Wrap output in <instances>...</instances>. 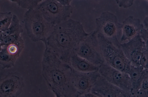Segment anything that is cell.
I'll return each mask as SVG.
<instances>
[{"label": "cell", "mask_w": 148, "mask_h": 97, "mask_svg": "<svg viewBox=\"0 0 148 97\" xmlns=\"http://www.w3.org/2000/svg\"><path fill=\"white\" fill-rule=\"evenodd\" d=\"M97 36L105 62L116 69L128 73L131 64L120 45H116L100 34L97 33Z\"/></svg>", "instance_id": "277c9868"}, {"label": "cell", "mask_w": 148, "mask_h": 97, "mask_svg": "<svg viewBox=\"0 0 148 97\" xmlns=\"http://www.w3.org/2000/svg\"><path fill=\"white\" fill-rule=\"evenodd\" d=\"M120 46L132 65H140V59L145 47L144 42L140 35L127 43H121Z\"/></svg>", "instance_id": "4fadbf2b"}, {"label": "cell", "mask_w": 148, "mask_h": 97, "mask_svg": "<svg viewBox=\"0 0 148 97\" xmlns=\"http://www.w3.org/2000/svg\"><path fill=\"white\" fill-rule=\"evenodd\" d=\"M95 30L116 45L121 43L117 37V33L121 29L122 24L120 23L116 16L109 12H102L95 20Z\"/></svg>", "instance_id": "52a82bcc"}, {"label": "cell", "mask_w": 148, "mask_h": 97, "mask_svg": "<svg viewBox=\"0 0 148 97\" xmlns=\"http://www.w3.org/2000/svg\"><path fill=\"white\" fill-rule=\"evenodd\" d=\"M140 65L144 69H148V51L145 49L141 56L140 61Z\"/></svg>", "instance_id": "7402d4cb"}, {"label": "cell", "mask_w": 148, "mask_h": 97, "mask_svg": "<svg viewBox=\"0 0 148 97\" xmlns=\"http://www.w3.org/2000/svg\"><path fill=\"white\" fill-rule=\"evenodd\" d=\"M134 0H115L118 6L121 8L126 9L131 7Z\"/></svg>", "instance_id": "603a6c76"}, {"label": "cell", "mask_w": 148, "mask_h": 97, "mask_svg": "<svg viewBox=\"0 0 148 97\" xmlns=\"http://www.w3.org/2000/svg\"><path fill=\"white\" fill-rule=\"evenodd\" d=\"M131 97H148V91L139 88L131 93Z\"/></svg>", "instance_id": "cb8c5ba5"}, {"label": "cell", "mask_w": 148, "mask_h": 97, "mask_svg": "<svg viewBox=\"0 0 148 97\" xmlns=\"http://www.w3.org/2000/svg\"><path fill=\"white\" fill-rule=\"evenodd\" d=\"M96 97H131L130 93L110 82L100 75L91 91Z\"/></svg>", "instance_id": "7c38bea8"}, {"label": "cell", "mask_w": 148, "mask_h": 97, "mask_svg": "<svg viewBox=\"0 0 148 97\" xmlns=\"http://www.w3.org/2000/svg\"><path fill=\"white\" fill-rule=\"evenodd\" d=\"M89 33L79 21L69 19L54 25L49 35L42 42L45 47L68 63L79 44Z\"/></svg>", "instance_id": "7a4b0ae2"}, {"label": "cell", "mask_w": 148, "mask_h": 97, "mask_svg": "<svg viewBox=\"0 0 148 97\" xmlns=\"http://www.w3.org/2000/svg\"><path fill=\"white\" fill-rule=\"evenodd\" d=\"M23 79L19 73H8L0 80V97H17L24 87Z\"/></svg>", "instance_id": "ba28073f"}, {"label": "cell", "mask_w": 148, "mask_h": 97, "mask_svg": "<svg viewBox=\"0 0 148 97\" xmlns=\"http://www.w3.org/2000/svg\"><path fill=\"white\" fill-rule=\"evenodd\" d=\"M74 53L98 67L105 62L95 30L89 33L80 43Z\"/></svg>", "instance_id": "5b68a950"}, {"label": "cell", "mask_w": 148, "mask_h": 97, "mask_svg": "<svg viewBox=\"0 0 148 97\" xmlns=\"http://www.w3.org/2000/svg\"><path fill=\"white\" fill-rule=\"evenodd\" d=\"M99 75L98 71L84 72L78 71L72 69V84L78 94V97H82L84 94L90 92Z\"/></svg>", "instance_id": "8fae6325"}, {"label": "cell", "mask_w": 148, "mask_h": 97, "mask_svg": "<svg viewBox=\"0 0 148 97\" xmlns=\"http://www.w3.org/2000/svg\"><path fill=\"white\" fill-rule=\"evenodd\" d=\"M140 35L144 42L145 49L148 51V31L144 28Z\"/></svg>", "instance_id": "d4e9b609"}, {"label": "cell", "mask_w": 148, "mask_h": 97, "mask_svg": "<svg viewBox=\"0 0 148 97\" xmlns=\"http://www.w3.org/2000/svg\"><path fill=\"white\" fill-rule=\"evenodd\" d=\"M68 63L73 69L81 72L97 71L99 67L74 53L70 56Z\"/></svg>", "instance_id": "9a60e30c"}, {"label": "cell", "mask_w": 148, "mask_h": 97, "mask_svg": "<svg viewBox=\"0 0 148 97\" xmlns=\"http://www.w3.org/2000/svg\"><path fill=\"white\" fill-rule=\"evenodd\" d=\"M42 74L49 88L57 97H77L72 82V69L47 47L41 62Z\"/></svg>", "instance_id": "6da1fadb"}, {"label": "cell", "mask_w": 148, "mask_h": 97, "mask_svg": "<svg viewBox=\"0 0 148 97\" xmlns=\"http://www.w3.org/2000/svg\"><path fill=\"white\" fill-rule=\"evenodd\" d=\"M144 69L140 65H131L128 72L131 81L132 90L131 93L140 88Z\"/></svg>", "instance_id": "2e32d148"}, {"label": "cell", "mask_w": 148, "mask_h": 97, "mask_svg": "<svg viewBox=\"0 0 148 97\" xmlns=\"http://www.w3.org/2000/svg\"><path fill=\"white\" fill-rule=\"evenodd\" d=\"M140 88L148 91V70L144 69Z\"/></svg>", "instance_id": "44dd1931"}, {"label": "cell", "mask_w": 148, "mask_h": 97, "mask_svg": "<svg viewBox=\"0 0 148 97\" xmlns=\"http://www.w3.org/2000/svg\"><path fill=\"white\" fill-rule=\"evenodd\" d=\"M98 71L108 81L131 94L132 85L128 73L116 69L105 62L99 66Z\"/></svg>", "instance_id": "9c48e42d"}, {"label": "cell", "mask_w": 148, "mask_h": 97, "mask_svg": "<svg viewBox=\"0 0 148 97\" xmlns=\"http://www.w3.org/2000/svg\"><path fill=\"white\" fill-rule=\"evenodd\" d=\"M147 69L148 70V69Z\"/></svg>", "instance_id": "f1b7e54d"}, {"label": "cell", "mask_w": 148, "mask_h": 97, "mask_svg": "<svg viewBox=\"0 0 148 97\" xmlns=\"http://www.w3.org/2000/svg\"><path fill=\"white\" fill-rule=\"evenodd\" d=\"M121 29L122 35L120 42L130 40L137 35H140L144 28L143 24L141 23L140 19L130 16L123 22Z\"/></svg>", "instance_id": "5bb4252c"}, {"label": "cell", "mask_w": 148, "mask_h": 97, "mask_svg": "<svg viewBox=\"0 0 148 97\" xmlns=\"http://www.w3.org/2000/svg\"><path fill=\"white\" fill-rule=\"evenodd\" d=\"M23 31V30L18 17L13 14L12 22L8 28L4 31L0 32V40L9 35L18 32L22 33Z\"/></svg>", "instance_id": "e0dca14e"}, {"label": "cell", "mask_w": 148, "mask_h": 97, "mask_svg": "<svg viewBox=\"0 0 148 97\" xmlns=\"http://www.w3.org/2000/svg\"><path fill=\"white\" fill-rule=\"evenodd\" d=\"M20 7L27 10L35 8L44 0H10Z\"/></svg>", "instance_id": "d6986e66"}, {"label": "cell", "mask_w": 148, "mask_h": 97, "mask_svg": "<svg viewBox=\"0 0 148 97\" xmlns=\"http://www.w3.org/2000/svg\"><path fill=\"white\" fill-rule=\"evenodd\" d=\"M24 46V40L21 37L14 42L0 46V65L2 69L10 68L14 66Z\"/></svg>", "instance_id": "30bf717a"}, {"label": "cell", "mask_w": 148, "mask_h": 97, "mask_svg": "<svg viewBox=\"0 0 148 97\" xmlns=\"http://www.w3.org/2000/svg\"><path fill=\"white\" fill-rule=\"evenodd\" d=\"M61 4L64 5H69L73 0H56Z\"/></svg>", "instance_id": "484cf974"}, {"label": "cell", "mask_w": 148, "mask_h": 97, "mask_svg": "<svg viewBox=\"0 0 148 97\" xmlns=\"http://www.w3.org/2000/svg\"><path fill=\"white\" fill-rule=\"evenodd\" d=\"M144 28L148 31V15L146 16L143 21Z\"/></svg>", "instance_id": "4316f807"}, {"label": "cell", "mask_w": 148, "mask_h": 97, "mask_svg": "<svg viewBox=\"0 0 148 97\" xmlns=\"http://www.w3.org/2000/svg\"><path fill=\"white\" fill-rule=\"evenodd\" d=\"M35 8L54 25L69 19L73 12L71 5H63L56 0H44Z\"/></svg>", "instance_id": "8992f818"}, {"label": "cell", "mask_w": 148, "mask_h": 97, "mask_svg": "<svg viewBox=\"0 0 148 97\" xmlns=\"http://www.w3.org/2000/svg\"><path fill=\"white\" fill-rule=\"evenodd\" d=\"M148 1V0H145Z\"/></svg>", "instance_id": "83f0119b"}, {"label": "cell", "mask_w": 148, "mask_h": 97, "mask_svg": "<svg viewBox=\"0 0 148 97\" xmlns=\"http://www.w3.org/2000/svg\"><path fill=\"white\" fill-rule=\"evenodd\" d=\"M13 14L11 12L0 13V31L3 32L9 27L12 22Z\"/></svg>", "instance_id": "ac0fdd59"}, {"label": "cell", "mask_w": 148, "mask_h": 97, "mask_svg": "<svg viewBox=\"0 0 148 97\" xmlns=\"http://www.w3.org/2000/svg\"><path fill=\"white\" fill-rule=\"evenodd\" d=\"M21 33L19 32L7 36L0 40L1 46L7 45L18 40L21 36Z\"/></svg>", "instance_id": "ffe728a7"}, {"label": "cell", "mask_w": 148, "mask_h": 97, "mask_svg": "<svg viewBox=\"0 0 148 97\" xmlns=\"http://www.w3.org/2000/svg\"><path fill=\"white\" fill-rule=\"evenodd\" d=\"M23 20L28 36L34 42L42 41L46 39L54 26L36 8L27 10L23 16Z\"/></svg>", "instance_id": "3957f363"}]
</instances>
